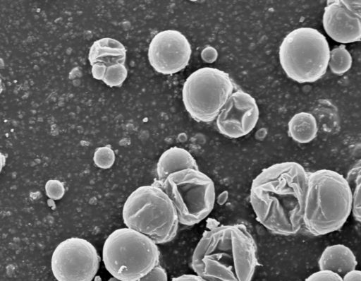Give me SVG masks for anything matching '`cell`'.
Returning a JSON list of instances; mask_svg holds the SVG:
<instances>
[{"label":"cell","instance_id":"1","mask_svg":"<svg viewBox=\"0 0 361 281\" xmlns=\"http://www.w3.org/2000/svg\"><path fill=\"white\" fill-rule=\"evenodd\" d=\"M308 173L295 162H283L263 169L253 179L250 202L257 220L283 236L298 233L302 215Z\"/></svg>","mask_w":361,"mask_h":281},{"label":"cell","instance_id":"2","mask_svg":"<svg viewBox=\"0 0 361 281\" xmlns=\"http://www.w3.org/2000/svg\"><path fill=\"white\" fill-rule=\"evenodd\" d=\"M257 265L255 241L242 224L206 231L191 260L192 270L205 281H251Z\"/></svg>","mask_w":361,"mask_h":281},{"label":"cell","instance_id":"3","mask_svg":"<svg viewBox=\"0 0 361 281\" xmlns=\"http://www.w3.org/2000/svg\"><path fill=\"white\" fill-rule=\"evenodd\" d=\"M352 210L350 186L342 174L322 169L308 174L302 226L321 236L340 229Z\"/></svg>","mask_w":361,"mask_h":281},{"label":"cell","instance_id":"4","mask_svg":"<svg viewBox=\"0 0 361 281\" xmlns=\"http://www.w3.org/2000/svg\"><path fill=\"white\" fill-rule=\"evenodd\" d=\"M122 216L126 227L165 244L176 235L178 217L176 208L163 189L157 185L141 186L126 200Z\"/></svg>","mask_w":361,"mask_h":281},{"label":"cell","instance_id":"5","mask_svg":"<svg viewBox=\"0 0 361 281\" xmlns=\"http://www.w3.org/2000/svg\"><path fill=\"white\" fill-rule=\"evenodd\" d=\"M160 253L151 239L128 227L112 232L102 249L107 271L123 281H137L159 265Z\"/></svg>","mask_w":361,"mask_h":281},{"label":"cell","instance_id":"6","mask_svg":"<svg viewBox=\"0 0 361 281\" xmlns=\"http://www.w3.org/2000/svg\"><path fill=\"white\" fill-rule=\"evenodd\" d=\"M330 48L319 30L301 27L290 32L279 51L281 66L287 76L300 83L320 79L328 68Z\"/></svg>","mask_w":361,"mask_h":281},{"label":"cell","instance_id":"7","mask_svg":"<svg viewBox=\"0 0 361 281\" xmlns=\"http://www.w3.org/2000/svg\"><path fill=\"white\" fill-rule=\"evenodd\" d=\"M171 200L179 223L192 226L212 211L216 199L212 179L199 169H187L169 175L158 184Z\"/></svg>","mask_w":361,"mask_h":281},{"label":"cell","instance_id":"8","mask_svg":"<svg viewBox=\"0 0 361 281\" xmlns=\"http://www.w3.org/2000/svg\"><path fill=\"white\" fill-rule=\"evenodd\" d=\"M233 89V83L225 71L212 67L200 68L185 80L183 102L192 119L211 122L216 119Z\"/></svg>","mask_w":361,"mask_h":281},{"label":"cell","instance_id":"9","mask_svg":"<svg viewBox=\"0 0 361 281\" xmlns=\"http://www.w3.org/2000/svg\"><path fill=\"white\" fill-rule=\"evenodd\" d=\"M100 257L87 240L71 237L54 249L51 268L57 281H92L99 268Z\"/></svg>","mask_w":361,"mask_h":281},{"label":"cell","instance_id":"10","mask_svg":"<svg viewBox=\"0 0 361 281\" xmlns=\"http://www.w3.org/2000/svg\"><path fill=\"white\" fill-rule=\"evenodd\" d=\"M191 46L186 37L175 30L156 34L151 40L147 56L152 67L164 75L176 73L189 63Z\"/></svg>","mask_w":361,"mask_h":281},{"label":"cell","instance_id":"11","mask_svg":"<svg viewBox=\"0 0 361 281\" xmlns=\"http://www.w3.org/2000/svg\"><path fill=\"white\" fill-rule=\"evenodd\" d=\"M259 116L255 99L247 92H234L216 119L219 131L231 138L246 136L255 127Z\"/></svg>","mask_w":361,"mask_h":281},{"label":"cell","instance_id":"12","mask_svg":"<svg viewBox=\"0 0 361 281\" xmlns=\"http://www.w3.org/2000/svg\"><path fill=\"white\" fill-rule=\"evenodd\" d=\"M323 27L334 41L347 44L361 38V1H328L324 8Z\"/></svg>","mask_w":361,"mask_h":281},{"label":"cell","instance_id":"13","mask_svg":"<svg viewBox=\"0 0 361 281\" xmlns=\"http://www.w3.org/2000/svg\"><path fill=\"white\" fill-rule=\"evenodd\" d=\"M357 264L354 253L343 244H334L325 248L318 261L320 270L331 271L341 277L356 269Z\"/></svg>","mask_w":361,"mask_h":281},{"label":"cell","instance_id":"14","mask_svg":"<svg viewBox=\"0 0 361 281\" xmlns=\"http://www.w3.org/2000/svg\"><path fill=\"white\" fill-rule=\"evenodd\" d=\"M187 169H199L193 156L182 148H169L161 154L157 165L158 184H161L169 175Z\"/></svg>","mask_w":361,"mask_h":281},{"label":"cell","instance_id":"15","mask_svg":"<svg viewBox=\"0 0 361 281\" xmlns=\"http://www.w3.org/2000/svg\"><path fill=\"white\" fill-rule=\"evenodd\" d=\"M126 59L125 46L111 37H103L94 42L88 54L91 65L97 62H103L106 66L116 63L125 64Z\"/></svg>","mask_w":361,"mask_h":281},{"label":"cell","instance_id":"16","mask_svg":"<svg viewBox=\"0 0 361 281\" xmlns=\"http://www.w3.org/2000/svg\"><path fill=\"white\" fill-rule=\"evenodd\" d=\"M317 119L309 112L297 113L288 122L289 136L300 143H307L313 140L317 136Z\"/></svg>","mask_w":361,"mask_h":281},{"label":"cell","instance_id":"17","mask_svg":"<svg viewBox=\"0 0 361 281\" xmlns=\"http://www.w3.org/2000/svg\"><path fill=\"white\" fill-rule=\"evenodd\" d=\"M361 167L360 162L355 165L348 173L345 177L352 194V210L355 220L360 222L361 206H360V187H361Z\"/></svg>","mask_w":361,"mask_h":281},{"label":"cell","instance_id":"18","mask_svg":"<svg viewBox=\"0 0 361 281\" xmlns=\"http://www.w3.org/2000/svg\"><path fill=\"white\" fill-rule=\"evenodd\" d=\"M352 56L344 45L334 47L330 51L328 66L332 73L341 75L346 73L352 66Z\"/></svg>","mask_w":361,"mask_h":281},{"label":"cell","instance_id":"19","mask_svg":"<svg viewBox=\"0 0 361 281\" xmlns=\"http://www.w3.org/2000/svg\"><path fill=\"white\" fill-rule=\"evenodd\" d=\"M128 76L124 64L116 63L106 66L103 82L109 87H118L123 84Z\"/></svg>","mask_w":361,"mask_h":281},{"label":"cell","instance_id":"20","mask_svg":"<svg viewBox=\"0 0 361 281\" xmlns=\"http://www.w3.org/2000/svg\"><path fill=\"white\" fill-rule=\"evenodd\" d=\"M115 159L114 151L108 145L98 148L93 156L94 164L103 169L110 168L114 165Z\"/></svg>","mask_w":361,"mask_h":281},{"label":"cell","instance_id":"21","mask_svg":"<svg viewBox=\"0 0 361 281\" xmlns=\"http://www.w3.org/2000/svg\"><path fill=\"white\" fill-rule=\"evenodd\" d=\"M137 281H168L166 271L158 265Z\"/></svg>","mask_w":361,"mask_h":281},{"label":"cell","instance_id":"22","mask_svg":"<svg viewBox=\"0 0 361 281\" xmlns=\"http://www.w3.org/2000/svg\"><path fill=\"white\" fill-rule=\"evenodd\" d=\"M305 281H343L338 275L327 270H319L309 275Z\"/></svg>","mask_w":361,"mask_h":281},{"label":"cell","instance_id":"23","mask_svg":"<svg viewBox=\"0 0 361 281\" xmlns=\"http://www.w3.org/2000/svg\"><path fill=\"white\" fill-rule=\"evenodd\" d=\"M46 191L47 195L53 199L61 198L65 191L63 184L57 180L48 181L46 185Z\"/></svg>","mask_w":361,"mask_h":281},{"label":"cell","instance_id":"24","mask_svg":"<svg viewBox=\"0 0 361 281\" xmlns=\"http://www.w3.org/2000/svg\"><path fill=\"white\" fill-rule=\"evenodd\" d=\"M106 65L103 62H97L92 65V75L97 80H102L106 69Z\"/></svg>","mask_w":361,"mask_h":281},{"label":"cell","instance_id":"25","mask_svg":"<svg viewBox=\"0 0 361 281\" xmlns=\"http://www.w3.org/2000/svg\"><path fill=\"white\" fill-rule=\"evenodd\" d=\"M342 280L343 281H361V273L359 270H353L347 273Z\"/></svg>","mask_w":361,"mask_h":281},{"label":"cell","instance_id":"26","mask_svg":"<svg viewBox=\"0 0 361 281\" xmlns=\"http://www.w3.org/2000/svg\"><path fill=\"white\" fill-rule=\"evenodd\" d=\"M171 281H205L197 275L185 274L172 279Z\"/></svg>","mask_w":361,"mask_h":281},{"label":"cell","instance_id":"27","mask_svg":"<svg viewBox=\"0 0 361 281\" xmlns=\"http://www.w3.org/2000/svg\"><path fill=\"white\" fill-rule=\"evenodd\" d=\"M217 54L214 49L213 48H207L204 50L202 52V57L207 61H214L216 58Z\"/></svg>","mask_w":361,"mask_h":281},{"label":"cell","instance_id":"28","mask_svg":"<svg viewBox=\"0 0 361 281\" xmlns=\"http://www.w3.org/2000/svg\"><path fill=\"white\" fill-rule=\"evenodd\" d=\"M227 198H228V193L227 191H224L223 193H221L219 198H218V203L219 204H224L226 200H227Z\"/></svg>","mask_w":361,"mask_h":281},{"label":"cell","instance_id":"29","mask_svg":"<svg viewBox=\"0 0 361 281\" xmlns=\"http://www.w3.org/2000/svg\"><path fill=\"white\" fill-rule=\"evenodd\" d=\"M6 164V157L0 150V173Z\"/></svg>","mask_w":361,"mask_h":281},{"label":"cell","instance_id":"30","mask_svg":"<svg viewBox=\"0 0 361 281\" xmlns=\"http://www.w3.org/2000/svg\"><path fill=\"white\" fill-rule=\"evenodd\" d=\"M107 281H123V280L117 279V278H116L114 277H111Z\"/></svg>","mask_w":361,"mask_h":281},{"label":"cell","instance_id":"31","mask_svg":"<svg viewBox=\"0 0 361 281\" xmlns=\"http://www.w3.org/2000/svg\"><path fill=\"white\" fill-rule=\"evenodd\" d=\"M94 281H102V278H101V277H100V276H99V275H96V276L94 277Z\"/></svg>","mask_w":361,"mask_h":281},{"label":"cell","instance_id":"32","mask_svg":"<svg viewBox=\"0 0 361 281\" xmlns=\"http://www.w3.org/2000/svg\"><path fill=\"white\" fill-rule=\"evenodd\" d=\"M2 88H2V81H1V78H0V92H1V90H2Z\"/></svg>","mask_w":361,"mask_h":281}]
</instances>
